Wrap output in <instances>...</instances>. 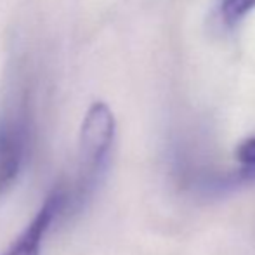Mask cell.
Returning <instances> with one entry per match:
<instances>
[{
  "mask_svg": "<svg viewBox=\"0 0 255 255\" xmlns=\"http://www.w3.org/2000/svg\"><path fill=\"white\" fill-rule=\"evenodd\" d=\"M255 7V0H222L221 16L226 24L233 26Z\"/></svg>",
  "mask_w": 255,
  "mask_h": 255,
  "instance_id": "4",
  "label": "cell"
},
{
  "mask_svg": "<svg viewBox=\"0 0 255 255\" xmlns=\"http://www.w3.org/2000/svg\"><path fill=\"white\" fill-rule=\"evenodd\" d=\"M26 134L21 124H3L0 127V196L16 182L24 161Z\"/></svg>",
  "mask_w": 255,
  "mask_h": 255,
  "instance_id": "3",
  "label": "cell"
},
{
  "mask_svg": "<svg viewBox=\"0 0 255 255\" xmlns=\"http://www.w3.org/2000/svg\"><path fill=\"white\" fill-rule=\"evenodd\" d=\"M236 158L245 167H255V135L245 139L236 149Z\"/></svg>",
  "mask_w": 255,
  "mask_h": 255,
  "instance_id": "5",
  "label": "cell"
},
{
  "mask_svg": "<svg viewBox=\"0 0 255 255\" xmlns=\"http://www.w3.org/2000/svg\"><path fill=\"white\" fill-rule=\"evenodd\" d=\"M71 202V193L66 186H56L47 195L45 202L42 203L40 210L28 224V228L21 233V236L12 243L9 250L3 255H40L44 236L49 231L54 219L66 210Z\"/></svg>",
  "mask_w": 255,
  "mask_h": 255,
  "instance_id": "2",
  "label": "cell"
},
{
  "mask_svg": "<svg viewBox=\"0 0 255 255\" xmlns=\"http://www.w3.org/2000/svg\"><path fill=\"white\" fill-rule=\"evenodd\" d=\"M115 141V117L110 106L94 103L84 118L78 137V177L71 191V203L80 207L92 193Z\"/></svg>",
  "mask_w": 255,
  "mask_h": 255,
  "instance_id": "1",
  "label": "cell"
}]
</instances>
